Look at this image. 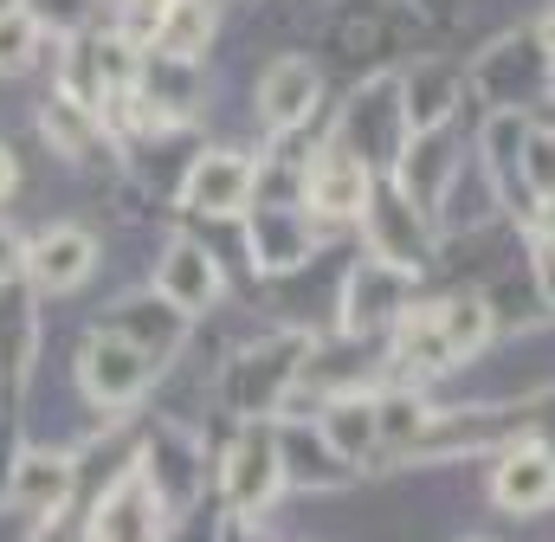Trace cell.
<instances>
[{"label": "cell", "mask_w": 555, "mask_h": 542, "mask_svg": "<svg viewBox=\"0 0 555 542\" xmlns=\"http://www.w3.org/2000/svg\"><path fill=\"white\" fill-rule=\"evenodd\" d=\"M550 85H555V59L537 33H504V39L485 46L478 65H472V91H478L491 111H524V104L543 98Z\"/></svg>", "instance_id": "cell-1"}, {"label": "cell", "mask_w": 555, "mask_h": 542, "mask_svg": "<svg viewBox=\"0 0 555 542\" xmlns=\"http://www.w3.org/2000/svg\"><path fill=\"white\" fill-rule=\"evenodd\" d=\"M356 220H362V233H369V253H375V259L408 266V271L426 266L433 227H426V214H420L414 194H401V181H395V175L369 188V201H362V214H356Z\"/></svg>", "instance_id": "cell-2"}, {"label": "cell", "mask_w": 555, "mask_h": 542, "mask_svg": "<svg viewBox=\"0 0 555 542\" xmlns=\"http://www.w3.org/2000/svg\"><path fill=\"white\" fill-rule=\"evenodd\" d=\"M304 349H310V336H272V343L240 349L233 369H227V401L240 406V413H272V406H284L291 388H297Z\"/></svg>", "instance_id": "cell-3"}, {"label": "cell", "mask_w": 555, "mask_h": 542, "mask_svg": "<svg viewBox=\"0 0 555 542\" xmlns=\"http://www.w3.org/2000/svg\"><path fill=\"white\" fill-rule=\"evenodd\" d=\"M349 155H362L369 168H395L401 142H408V104H401V78H375L369 91H356L343 136H336Z\"/></svg>", "instance_id": "cell-4"}, {"label": "cell", "mask_w": 555, "mask_h": 542, "mask_svg": "<svg viewBox=\"0 0 555 542\" xmlns=\"http://www.w3.org/2000/svg\"><path fill=\"white\" fill-rule=\"evenodd\" d=\"M414 271L408 266H388V259H362L343 284V336H382L401 323V310L414 304Z\"/></svg>", "instance_id": "cell-5"}, {"label": "cell", "mask_w": 555, "mask_h": 542, "mask_svg": "<svg viewBox=\"0 0 555 542\" xmlns=\"http://www.w3.org/2000/svg\"><path fill=\"white\" fill-rule=\"evenodd\" d=\"M78 382L98 406H130L155 382V356L130 336H117V330H98L78 356Z\"/></svg>", "instance_id": "cell-6"}, {"label": "cell", "mask_w": 555, "mask_h": 542, "mask_svg": "<svg viewBox=\"0 0 555 542\" xmlns=\"http://www.w3.org/2000/svg\"><path fill=\"white\" fill-rule=\"evenodd\" d=\"M220 491H227V504H233V511H266L278 491H284V452H278V426H246V433L227 446Z\"/></svg>", "instance_id": "cell-7"}, {"label": "cell", "mask_w": 555, "mask_h": 542, "mask_svg": "<svg viewBox=\"0 0 555 542\" xmlns=\"http://www.w3.org/2000/svg\"><path fill=\"white\" fill-rule=\"evenodd\" d=\"M369 188H375V168L362 155H349L343 142H323L310 155V168H304V214H317V220H356L362 201H369Z\"/></svg>", "instance_id": "cell-8"}, {"label": "cell", "mask_w": 555, "mask_h": 542, "mask_svg": "<svg viewBox=\"0 0 555 542\" xmlns=\"http://www.w3.org/2000/svg\"><path fill=\"white\" fill-rule=\"evenodd\" d=\"M253 168L259 162L240 155V149H207V155H194V168L181 181V201L207 220H240L253 207Z\"/></svg>", "instance_id": "cell-9"}, {"label": "cell", "mask_w": 555, "mask_h": 542, "mask_svg": "<svg viewBox=\"0 0 555 542\" xmlns=\"http://www.w3.org/2000/svg\"><path fill=\"white\" fill-rule=\"evenodd\" d=\"M91 542H162V491L142 465H130L91 511Z\"/></svg>", "instance_id": "cell-10"}, {"label": "cell", "mask_w": 555, "mask_h": 542, "mask_svg": "<svg viewBox=\"0 0 555 542\" xmlns=\"http://www.w3.org/2000/svg\"><path fill=\"white\" fill-rule=\"evenodd\" d=\"M72 485H78V465L72 452H52V446H26L7 472V504L33 511V517H65L72 504Z\"/></svg>", "instance_id": "cell-11"}, {"label": "cell", "mask_w": 555, "mask_h": 542, "mask_svg": "<svg viewBox=\"0 0 555 542\" xmlns=\"http://www.w3.org/2000/svg\"><path fill=\"white\" fill-rule=\"evenodd\" d=\"M491 498H498V511H511V517H537V511H550L555 504L550 446H537V439L504 446V459H498V472H491Z\"/></svg>", "instance_id": "cell-12"}, {"label": "cell", "mask_w": 555, "mask_h": 542, "mask_svg": "<svg viewBox=\"0 0 555 542\" xmlns=\"http://www.w3.org/2000/svg\"><path fill=\"white\" fill-rule=\"evenodd\" d=\"M246 246H253V266L259 271H291L317 253V227L304 207H266L253 201L246 207Z\"/></svg>", "instance_id": "cell-13"}, {"label": "cell", "mask_w": 555, "mask_h": 542, "mask_svg": "<svg viewBox=\"0 0 555 542\" xmlns=\"http://www.w3.org/2000/svg\"><path fill=\"white\" fill-rule=\"evenodd\" d=\"M375 369H382V356L369 349V336L310 343V349H304V369H297V388H310V401H336V395H356ZM297 388H291V395H297Z\"/></svg>", "instance_id": "cell-14"}, {"label": "cell", "mask_w": 555, "mask_h": 542, "mask_svg": "<svg viewBox=\"0 0 555 542\" xmlns=\"http://www.w3.org/2000/svg\"><path fill=\"white\" fill-rule=\"evenodd\" d=\"M98 266V240L85 227H46L39 240H26V278L33 291H78Z\"/></svg>", "instance_id": "cell-15"}, {"label": "cell", "mask_w": 555, "mask_h": 542, "mask_svg": "<svg viewBox=\"0 0 555 542\" xmlns=\"http://www.w3.org/2000/svg\"><path fill=\"white\" fill-rule=\"evenodd\" d=\"M511 439V413L478 406V413H426V426L414 433V446L401 459H446V452H491Z\"/></svg>", "instance_id": "cell-16"}, {"label": "cell", "mask_w": 555, "mask_h": 542, "mask_svg": "<svg viewBox=\"0 0 555 542\" xmlns=\"http://www.w3.org/2000/svg\"><path fill=\"white\" fill-rule=\"evenodd\" d=\"M155 297H168L188 317L214 310L220 304V266H214V253L194 246V240H168V253L155 259Z\"/></svg>", "instance_id": "cell-17"}, {"label": "cell", "mask_w": 555, "mask_h": 542, "mask_svg": "<svg viewBox=\"0 0 555 542\" xmlns=\"http://www.w3.org/2000/svg\"><path fill=\"white\" fill-rule=\"evenodd\" d=\"M395 181H401V194H414L420 207H433L439 194H446V181L459 175V142H452V124H439V130H414L401 142V155H395V168H388Z\"/></svg>", "instance_id": "cell-18"}, {"label": "cell", "mask_w": 555, "mask_h": 542, "mask_svg": "<svg viewBox=\"0 0 555 542\" xmlns=\"http://www.w3.org/2000/svg\"><path fill=\"white\" fill-rule=\"evenodd\" d=\"M317 98H323V78H317V65L310 59H278L272 72L259 78V117H266V130H304L310 124V111H317Z\"/></svg>", "instance_id": "cell-19"}, {"label": "cell", "mask_w": 555, "mask_h": 542, "mask_svg": "<svg viewBox=\"0 0 555 542\" xmlns=\"http://www.w3.org/2000/svg\"><path fill=\"white\" fill-rule=\"evenodd\" d=\"M395 369L408 382H433V375L459 369V356H452V343L439 330V304H408L401 310V323H395Z\"/></svg>", "instance_id": "cell-20"}, {"label": "cell", "mask_w": 555, "mask_h": 542, "mask_svg": "<svg viewBox=\"0 0 555 542\" xmlns=\"http://www.w3.org/2000/svg\"><path fill=\"white\" fill-rule=\"evenodd\" d=\"M459 91H465V72L446 65V59H420L414 72L401 78V104H408V136L414 130H439L452 124L459 111Z\"/></svg>", "instance_id": "cell-21"}, {"label": "cell", "mask_w": 555, "mask_h": 542, "mask_svg": "<svg viewBox=\"0 0 555 542\" xmlns=\"http://www.w3.org/2000/svg\"><path fill=\"white\" fill-rule=\"evenodd\" d=\"M278 452H284V485H310V491H330V485H349L356 465L323 439V426H278Z\"/></svg>", "instance_id": "cell-22"}, {"label": "cell", "mask_w": 555, "mask_h": 542, "mask_svg": "<svg viewBox=\"0 0 555 542\" xmlns=\"http://www.w3.org/2000/svg\"><path fill=\"white\" fill-rule=\"evenodd\" d=\"M104 330H117V336H130L142 343L155 362L168 356V349H181V330H188V310H175L168 297H130V304H117L111 317H104Z\"/></svg>", "instance_id": "cell-23"}, {"label": "cell", "mask_w": 555, "mask_h": 542, "mask_svg": "<svg viewBox=\"0 0 555 542\" xmlns=\"http://www.w3.org/2000/svg\"><path fill=\"white\" fill-rule=\"evenodd\" d=\"M33 349H39V317H33V297L0 278V382L20 388L26 369H33Z\"/></svg>", "instance_id": "cell-24"}, {"label": "cell", "mask_w": 555, "mask_h": 542, "mask_svg": "<svg viewBox=\"0 0 555 542\" xmlns=\"http://www.w3.org/2000/svg\"><path fill=\"white\" fill-rule=\"evenodd\" d=\"M317 426H323V439H330L349 465H362L369 452H382V413H375V395H362V388H356V395H336V401L323 406Z\"/></svg>", "instance_id": "cell-25"}, {"label": "cell", "mask_w": 555, "mask_h": 542, "mask_svg": "<svg viewBox=\"0 0 555 542\" xmlns=\"http://www.w3.org/2000/svg\"><path fill=\"white\" fill-rule=\"evenodd\" d=\"M498 201H504V194H498V181L485 175V162H478L472 175H465V162H459V175L446 181V194H439L433 207H439V227H446V233H465V227H485V220L498 214Z\"/></svg>", "instance_id": "cell-26"}, {"label": "cell", "mask_w": 555, "mask_h": 542, "mask_svg": "<svg viewBox=\"0 0 555 542\" xmlns=\"http://www.w3.org/2000/svg\"><path fill=\"white\" fill-rule=\"evenodd\" d=\"M207 39H214V7L207 0H175L155 26V52L162 59H181V65H201L207 59Z\"/></svg>", "instance_id": "cell-27"}, {"label": "cell", "mask_w": 555, "mask_h": 542, "mask_svg": "<svg viewBox=\"0 0 555 542\" xmlns=\"http://www.w3.org/2000/svg\"><path fill=\"white\" fill-rule=\"evenodd\" d=\"M439 330H446L452 356L472 362V356L491 343V304H485L478 291H452V297H439Z\"/></svg>", "instance_id": "cell-28"}, {"label": "cell", "mask_w": 555, "mask_h": 542, "mask_svg": "<svg viewBox=\"0 0 555 542\" xmlns=\"http://www.w3.org/2000/svg\"><path fill=\"white\" fill-rule=\"evenodd\" d=\"M46 130H52V142L65 149V155H91V142H104V117L91 111V104H78V98H52L46 104Z\"/></svg>", "instance_id": "cell-29"}, {"label": "cell", "mask_w": 555, "mask_h": 542, "mask_svg": "<svg viewBox=\"0 0 555 542\" xmlns=\"http://www.w3.org/2000/svg\"><path fill=\"white\" fill-rule=\"evenodd\" d=\"M39 46H46V26H39L26 7L0 20V72H26V65L39 59Z\"/></svg>", "instance_id": "cell-30"}, {"label": "cell", "mask_w": 555, "mask_h": 542, "mask_svg": "<svg viewBox=\"0 0 555 542\" xmlns=\"http://www.w3.org/2000/svg\"><path fill=\"white\" fill-rule=\"evenodd\" d=\"M517 181L550 201L555 194V130H524V155H517Z\"/></svg>", "instance_id": "cell-31"}, {"label": "cell", "mask_w": 555, "mask_h": 542, "mask_svg": "<svg viewBox=\"0 0 555 542\" xmlns=\"http://www.w3.org/2000/svg\"><path fill=\"white\" fill-rule=\"evenodd\" d=\"M39 26H52V33H72L85 13H91V0H20Z\"/></svg>", "instance_id": "cell-32"}, {"label": "cell", "mask_w": 555, "mask_h": 542, "mask_svg": "<svg viewBox=\"0 0 555 542\" xmlns=\"http://www.w3.org/2000/svg\"><path fill=\"white\" fill-rule=\"evenodd\" d=\"M168 7H175V0H124V33H130V39H155V26H162Z\"/></svg>", "instance_id": "cell-33"}, {"label": "cell", "mask_w": 555, "mask_h": 542, "mask_svg": "<svg viewBox=\"0 0 555 542\" xmlns=\"http://www.w3.org/2000/svg\"><path fill=\"white\" fill-rule=\"evenodd\" d=\"M537 284H543V297H550V310H555V246L550 240H537Z\"/></svg>", "instance_id": "cell-34"}, {"label": "cell", "mask_w": 555, "mask_h": 542, "mask_svg": "<svg viewBox=\"0 0 555 542\" xmlns=\"http://www.w3.org/2000/svg\"><path fill=\"white\" fill-rule=\"evenodd\" d=\"M20 266H26V240H13V233L0 227V278H13Z\"/></svg>", "instance_id": "cell-35"}, {"label": "cell", "mask_w": 555, "mask_h": 542, "mask_svg": "<svg viewBox=\"0 0 555 542\" xmlns=\"http://www.w3.org/2000/svg\"><path fill=\"white\" fill-rule=\"evenodd\" d=\"M537 240H550L555 246V194L550 201H537Z\"/></svg>", "instance_id": "cell-36"}, {"label": "cell", "mask_w": 555, "mask_h": 542, "mask_svg": "<svg viewBox=\"0 0 555 542\" xmlns=\"http://www.w3.org/2000/svg\"><path fill=\"white\" fill-rule=\"evenodd\" d=\"M13 181H20V168H13V155H7V149H0V201H7V194H13Z\"/></svg>", "instance_id": "cell-37"}, {"label": "cell", "mask_w": 555, "mask_h": 542, "mask_svg": "<svg viewBox=\"0 0 555 542\" xmlns=\"http://www.w3.org/2000/svg\"><path fill=\"white\" fill-rule=\"evenodd\" d=\"M537 39L550 46V59H555V7H550V13H543V26H537Z\"/></svg>", "instance_id": "cell-38"}, {"label": "cell", "mask_w": 555, "mask_h": 542, "mask_svg": "<svg viewBox=\"0 0 555 542\" xmlns=\"http://www.w3.org/2000/svg\"><path fill=\"white\" fill-rule=\"evenodd\" d=\"M7 13H20V0H0V20H7Z\"/></svg>", "instance_id": "cell-39"}, {"label": "cell", "mask_w": 555, "mask_h": 542, "mask_svg": "<svg viewBox=\"0 0 555 542\" xmlns=\"http://www.w3.org/2000/svg\"><path fill=\"white\" fill-rule=\"evenodd\" d=\"M472 542H485V537H472Z\"/></svg>", "instance_id": "cell-40"}]
</instances>
